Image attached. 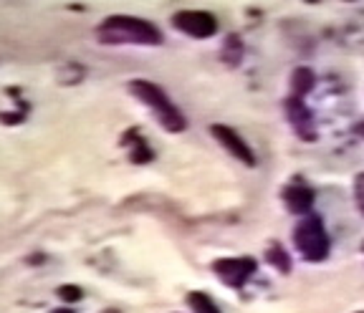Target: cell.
Returning <instances> with one entry per match:
<instances>
[{"instance_id": "cell-1", "label": "cell", "mask_w": 364, "mask_h": 313, "mask_svg": "<svg viewBox=\"0 0 364 313\" xmlns=\"http://www.w3.org/2000/svg\"><path fill=\"white\" fill-rule=\"evenodd\" d=\"M97 38L107 46H124V43H136V46H157L162 43V33L157 26L142 21L134 16H109L97 31Z\"/></svg>"}, {"instance_id": "cell-2", "label": "cell", "mask_w": 364, "mask_h": 313, "mask_svg": "<svg viewBox=\"0 0 364 313\" xmlns=\"http://www.w3.org/2000/svg\"><path fill=\"white\" fill-rule=\"evenodd\" d=\"M129 92L134 94L139 101L152 109V114L157 116L159 124L165 126L167 131H182L188 126V119L177 111V106L170 101V97H167L157 84L144 81V79H134V81H129Z\"/></svg>"}, {"instance_id": "cell-3", "label": "cell", "mask_w": 364, "mask_h": 313, "mask_svg": "<svg viewBox=\"0 0 364 313\" xmlns=\"http://www.w3.org/2000/svg\"><path fill=\"white\" fill-rule=\"evenodd\" d=\"M294 243L299 248L306 260L311 263H321L329 256V235L324 230V222L318 220L316 215L304 217L294 230Z\"/></svg>"}, {"instance_id": "cell-4", "label": "cell", "mask_w": 364, "mask_h": 313, "mask_svg": "<svg viewBox=\"0 0 364 313\" xmlns=\"http://www.w3.org/2000/svg\"><path fill=\"white\" fill-rule=\"evenodd\" d=\"M172 23L177 31L193 35V38H210L218 33V21L215 16L205 11H180L172 16Z\"/></svg>"}, {"instance_id": "cell-5", "label": "cell", "mask_w": 364, "mask_h": 313, "mask_svg": "<svg viewBox=\"0 0 364 313\" xmlns=\"http://www.w3.org/2000/svg\"><path fill=\"white\" fill-rule=\"evenodd\" d=\"M213 270L228 288H240L256 273V260L253 258H223V260L213 263Z\"/></svg>"}, {"instance_id": "cell-6", "label": "cell", "mask_w": 364, "mask_h": 313, "mask_svg": "<svg viewBox=\"0 0 364 313\" xmlns=\"http://www.w3.org/2000/svg\"><path fill=\"white\" fill-rule=\"evenodd\" d=\"M284 111L286 116H289L291 126H294V131L299 134L301 139H306V142H311L314 137H316V131H314V119H311V111L306 109V104H304V99L299 97H289L284 101Z\"/></svg>"}, {"instance_id": "cell-7", "label": "cell", "mask_w": 364, "mask_h": 313, "mask_svg": "<svg viewBox=\"0 0 364 313\" xmlns=\"http://www.w3.org/2000/svg\"><path fill=\"white\" fill-rule=\"evenodd\" d=\"M210 131H213V137H215L218 142L228 149V152L233 154L235 160H240L243 165H248V167H256V157H253V152H250L248 144L238 137V131H233L230 126H225V124H213Z\"/></svg>"}, {"instance_id": "cell-8", "label": "cell", "mask_w": 364, "mask_h": 313, "mask_svg": "<svg viewBox=\"0 0 364 313\" xmlns=\"http://www.w3.org/2000/svg\"><path fill=\"white\" fill-rule=\"evenodd\" d=\"M284 202L294 215H306L314 207V192L306 185H289L284 190Z\"/></svg>"}, {"instance_id": "cell-9", "label": "cell", "mask_w": 364, "mask_h": 313, "mask_svg": "<svg viewBox=\"0 0 364 313\" xmlns=\"http://www.w3.org/2000/svg\"><path fill=\"white\" fill-rule=\"evenodd\" d=\"M291 89H294V97L304 99L314 89V74L309 69H296L291 76Z\"/></svg>"}, {"instance_id": "cell-10", "label": "cell", "mask_w": 364, "mask_h": 313, "mask_svg": "<svg viewBox=\"0 0 364 313\" xmlns=\"http://www.w3.org/2000/svg\"><path fill=\"white\" fill-rule=\"evenodd\" d=\"M188 303L195 313H220V308H218L215 303H213V298L208 296V293H203V290H193L188 296Z\"/></svg>"}, {"instance_id": "cell-11", "label": "cell", "mask_w": 364, "mask_h": 313, "mask_svg": "<svg viewBox=\"0 0 364 313\" xmlns=\"http://www.w3.org/2000/svg\"><path fill=\"white\" fill-rule=\"evenodd\" d=\"M266 260L271 263L276 270H281V273H289V270H291V258H289V253L281 248V245H271V248H268Z\"/></svg>"}, {"instance_id": "cell-12", "label": "cell", "mask_w": 364, "mask_h": 313, "mask_svg": "<svg viewBox=\"0 0 364 313\" xmlns=\"http://www.w3.org/2000/svg\"><path fill=\"white\" fill-rule=\"evenodd\" d=\"M81 296H84V293H81V288H76V285H61V288H58V298L66 303L79 301Z\"/></svg>"}, {"instance_id": "cell-13", "label": "cell", "mask_w": 364, "mask_h": 313, "mask_svg": "<svg viewBox=\"0 0 364 313\" xmlns=\"http://www.w3.org/2000/svg\"><path fill=\"white\" fill-rule=\"evenodd\" d=\"M152 160V152L144 142H136L134 144V152H132V162H149Z\"/></svg>"}, {"instance_id": "cell-14", "label": "cell", "mask_w": 364, "mask_h": 313, "mask_svg": "<svg viewBox=\"0 0 364 313\" xmlns=\"http://www.w3.org/2000/svg\"><path fill=\"white\" fill-rule=\"evenodd\" d=\"M357 197H359V202H362V212H364V175H357Z\"/></svg>"}, {"instance_id": "cell-15", "label": "cell", "mask_w": 364, "mask_h": 313, "mask_svg": "<svg viewBox=\"0 0 364 313\" xmlns=\"http://www.w3.org/2000/svg\"><path fill=\"white\" fill-rule=\"evenodd\" d=\"M357 134H359V137H364V121H359V124H357Z\"/></svg>"}, {"instance_id": "cell-16", "label": "cell", "mask_w": 364, "mask_h": 313, "mask_svg": "<svg viewBox=\"0 0 364 313\" xmlns=\"http://www.w3.org/2000/svg\"><path fill=\"white\" fill-rule=\"evenodd\" d=\"M53 313H74L71 308H58V311H53Z\"/></svg>"}]
</instances>
